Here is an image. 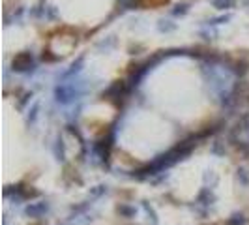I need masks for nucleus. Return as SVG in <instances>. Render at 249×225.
<instances>
[{
    "label": "nucleus",
    "mask_w": 249,
    "mask_h": 225,
    "mask_svg": "<svg viewBox=\"0 0 249 225\" xmlns=\"http://www.w3.org/2000/svg\"><path fill=\"white\" fill-rule=\"evenodd\" d=\"M142 2H146L142 8H160L163 4H167L169 0H139V4H142Z\"/></svg>",
    "instance_id": "nucleus-1"
}]
</instances>
